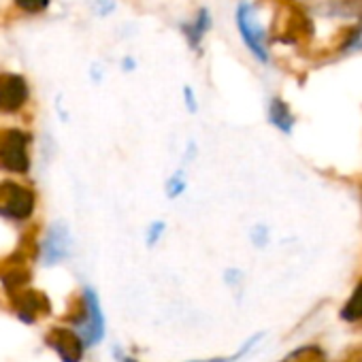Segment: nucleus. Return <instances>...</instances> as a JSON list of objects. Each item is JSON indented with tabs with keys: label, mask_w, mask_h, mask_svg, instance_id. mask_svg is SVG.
Here are the masks:
<instances>
[{
	"label": "nucleus",
	"mask_w": 362,
	"mask_h": 362,
	"mask_svg": "<svg viewBox=\"0 0 362 362\" xmlns=\"http://www.w3.org/2000/svg\"><path fill=\"white\" fill-rule=\"evenodd\" d=\"M35 211V194L18 184L0 186V216L9 220H28Z\"/></svg>",
	"instance_id": "1"
},
{
	"label": "nucleus",
	"mask_w": 362,
	"mask_h": 362,
	"mask_svg": "<svg viewBox=\"0 0 362 362\" xmlns=\"http://www.w3.org/2000/svg\"><path fill=\"white\" fill-rule=\"evenodd\" d=\"M237 26H239V33L245 41V45L254 52V56L262 62L269 60V54H267V35L262 30V26L258 24L256 20V11L252 5L247 3H241L239 9H237Z\"/></svg>",
	"instance_id": "2"
},
{
	"label": "nucleus",
	"mask_w": 362,
	"mask_h": 362,
	"mask_svg": "<svg viewBox=\"0 0 362 362\" xmlns=\"http://www.w3.org/2000/svg\"><path fill=\"white\" fill-rule=\"evenodd\" d=\"M28 136L22 134L20 130L5 132L0 139V162L5 168L16 170V173H26L30 168V158H28Z\"/></svg>",
	"instance_id": "3"
},
{
	"label": "nucleus",
	"mask_w": 362,
	"mask_h": 362,
	"mask_svg": "<svg viewBox=\"0 0 362 362\" xmlns=\"http://www.w3.org/2000/svg\"><path fill=\"white\" fill-rule=\"evenodd\" d=\"M83 305H86V311L81 317L75 320V324L81 326V332L79 337L83 339V343L88 345H94L100 341L103 337V330H105V322H103V313H100V305H98V298L94 294V290H86L83 294Z\"/></svg>",
	"instance_id": "4"
},
{
	"label": "nucleus",
	"mask_w": 362,
	"mask_h": 362,
	"mask_svg": "<svg viewBox=\"0 0 362 362\" xmlns=\"http://www.w3.org/2000/svg\"><path fill=\"white\" fill-rule=\"evenodd\" d=\"M47 343L49 347H54L58 351V356L62 358V362H81L83 358V339L66 328H54L47 334Z\"/></svg>",
	"instance_id": "5"
},
{
	"label": "nucleus",
	"mask_w": 362,
	"mask_h": 362,
	"mask_svg": "<svg viewBox=\"0 0 362 362\" xmlns=\"http://www.w3.org/2000/svg\"><path fill=\"white\" fill-rule=\"evenodd\" d=\"M28 98L26 81L18 75H5L0 79V111H16Z\"/></svg>",
	"instance_id": "6"
},
{
	"label": "nucleus",
	"mask_w": 362,
	"mask_h": 362,
	"mask_svg": "<svg viewBox=\"0 0 362 362\" xmlns=\"http://www.w3.org/2000/svg\"><path fill=\"white\" fill-rule=\"evenodd\" d=\"M69 247H71V237H69V230L64 226H52L45 243H43V260L47 264H54L58 260H62L66 254H69Z\"/></svg>",
	"instance_id": "7"
},
{
	"label": "nucleus",
	"mask_w": 362,
	"mask_h": 362,
	"mask_svg": "<svg viewBox=\"0 0 362 362\" xmlns=\"http://www.w3.org/2000/svg\"><path fill=\"white\" fill-rule=\"evenodd\" d=\"M209 28H211V13H209V9H201L199 18L184 26V35H186V39H188V43L192 47H199L201 39L205 37V33Z\"/></svg>",
	"instance_id": "8"
},
{
	"label": "nucleus",
	"mask_w": 362,
	"mask_h": 362,
	"mask_svg": "<svg viewBox=\"0 0 362 362\" xmlns=\"http://www.w3.org/2000/svg\"><path fill=\"white\" fill-rule=\"evenodd\" d=\"M47 309V300L39 292H26L20 296V317L33 322L41 311Z\"/></svg>",
	"instance_id": "9"
},
{
	"label": "nucleus",
	"mask_w": 362,
	"mask_h": 362,
	"mask_svg": "<svg viewBox=\"0 0 362 362\" xmlns=\"http://www.w3.org/2000/svg\"><path fill=\"white\" fill-rule=\"evenodd\" d=\"M269 119H271L273 126H277L284 132H290L292 126H294V117H292L288 105L284 100H279V98L271 100V105H269Z\"/></svg>",
	"instance_id": "10"
},
{
	"label": "nucleus",
	"mask_w": 362,
	"mask_h": 362,
	"mask_svg": "<svg viewBox=\"0 0 362 362\" xmlns=\"http://www.w3.org/2000/svg\"><path fill=\"white\" fill-rule=\"evenodd\" d=\"M341 317L347 320V322H354V320L362 317V281L358 284V288L354 290V294L349 296V300L341 309Z\"/></svg>",
	"instance_id": "11"
},
{
	"label": "nucleus",
	"mask_w": 362,
	"mask_h": 362,
	"mask_svg": "<svg viewBox=\"0 0 362 362\" xmlns=\"http://www.w3.org/2000/svg\"><path fill=\"white\" fill-rule=\"evenodd\" d=\"M186 190V179H184V173H175L170 179H168V184H166V194L170 199L179 197L181 192Z\"/></svg>",
	"instance_id": "12"
},
{
	"label": "nucleus",
	"mask_w": 362,
	"mask_h": 362,
	"mask_svg": "<svg viewBox=\"0 0 362 362\" xmlns=\"http://www.w3.org/2000/svg\"><path fill=\"white\" fill-rule=\"evenodd\" d=\"M18 5H20L22 9H26V11L37 13V11H43V9L49 5V0H18Z\"/></svg>",
	"instance_id": "13"
},
{
	"label": "nucleus",
	"mask_w": 362,
	"mask_h": 362,
	"mask_svg": "<svg viewBox=\"0 0 362 362\" xmlns=\"http://www.w3.org/2000/svg\"><path fill=\"white\" fill-rule=\"evenodd\" d=\"M162 230H164V224L162 222H156V224H151V228H149V245L153 243V241H158L160 239V235H162Z\"/></svg>",
	"instance_id": "14"
},
{
	"label": "nucleus",
	"mask_w": 362,
	"mask_h": 362,
	"mask_svg": "<svg viewBox=\"0 0 362 362\" xmlns=\"http://www.w3.org/2000/svg\"><path fill=\"white\" fill-rule=\"evenodd\" d=\"M351 39H347L345 47H362V28H356L354 35H349Z\"/></svg>",
	"instance_id": "15"
},
{
	"label": "nucleus",
	"mask_w": 362,
	"mask_h": 362,
	"mask_svg": "<svg viewBox=\"0 0 362 362\" xmlns=\"http://www.w3.org/2000/svg\"><path fill=\"white\" fill-rule=\"evenodd\" d=\"M186 103H188V109L190 111H194L197 109V98H194V92H192V88H186Z\"/></svg>",
	"instance_id": "16"
}]
</instances>
